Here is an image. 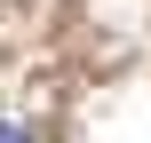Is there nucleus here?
I'll list each match as a JSON object with an SVG mask.
<instances>
[{
	"mask_svg": "<svg viewBox=\"0 0 151 143\" xmlns=\"http://www.w3.org/2000/svg\"><path fill=\"white\" fill-rule=\"evenodd\" d=\"M0 143H40L32 127H16V119H0Z\"/></svg>",
	"mask_w": 151,
	"mask_h": 143,
	"instance_id": "1",
	"label": "nucleus"
}]
</instances>
